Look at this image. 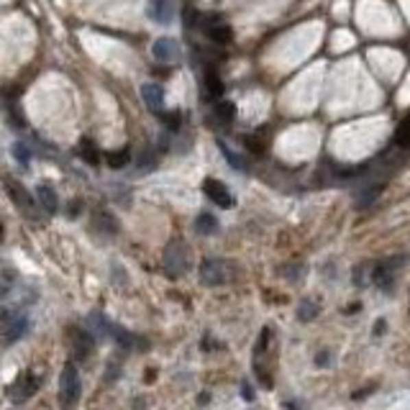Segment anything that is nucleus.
I'll return each mask as SVG.
<instances>
[{"mask_svg": "<svg viewBox=\"0 0 410 410\" xmlns=\"http://www.w3.org/2000/svg\"><path fill=\"white\" fill-rule=\"evenodd\" d=\"M39 385H41V380L34 374V372H21L19 377H16V382L8 387V395H10V400L16 402H26V400H31L34 395H36V390H39Z\"/></svg>", "mask_w": 410, "mask_h": 410, "instance_id": "obj_1", "label": "nucleus"}, {"mask_svg": "<svg viewBox=\"0 0 410 410\" xmlns=\"http://www.w3.org/2000/svg\"><path fill=\"white\" fill-rule=\"evenodd\" d=\"M80 374H77V367L69 361L67 367L62 370V377H59V400L64 402V405H75L80 398Z\"/></svg>", "mask_w": 410, "mask_h": 410, "instance_id": "obj_2", "label": "nucleus"}, {"mask_svg": "<svg viewBox=\"0 0 410 410\" xmlns=\"http://www.w3.org/2000/svg\"><path fill=\"white\" fill-rule=\"evenodd\" d=\"M165 269L169 277H180L187 269V249L180 241H172L165 249Z\"/></svg>", "mask_w": 410, "mask_h": 410, "instance_id": "obj_3", "label": "nucleus"}, {"mask_svg": "<svg viewBox=\"0 0 410 410\" xmlns=\"http://www.w3.org/2000/svg\"><path fill=\"white\" fill-rule=\"evenodd\" d=\"M203 193H205V197H208L213 205H218V208H234L236 205V197L231 195V190H228L221 180H205Z\"/></svg>", "mask_w": 410, "mask_h": 410, "instance_id": "obj_4", "label": "nucleus"}, {"mask_svg": "<svg viewBox=\"0 0 410 410\" xmlns=\"http://www.w3.org/2000/svg\"><path fill=\"white\" fill-rule=\"evenodd\" d=\"M200 280L205 285H224L228 280V267L221 259H205L200 264Z\"/></svg>", "mask_w": 410, "mask_h": 410, "instance_id": "obj_5", "label": "nucleus"}, {"mask_svg": "<svg viewBox=\"0 0 410 410\" xmlns=\"http://www.w3.org/2000/svg\"><path fill=\"white\" fill-rule=\"evenodd\" d=\"M5 187H8L10 197H13V203L19 205V208H23V210H31V208H34V200H31L29 190L21 185V182H16L13 177H5Z\"/></svg>", "mask_w": 410, "mask_h": 410, "instance_id": "obj_6", "label": "nucleus"}, {"mask_svg": "<svg viewBox=\"0 0 410 410\" xmlns=\"http://www.w3.org/2000/svg\"><path fill=\"white\" fill-rule=\"evenodd\" d=\"M152 51H154V57L159 59V62H175L177 57H180V47H177L175 39H156L154 47H152Z\"/></svg>", "mask_w": 410, "mask_h": 410, "instance_id": "obj_7", "label": "nucleus"}, {"mask_svg": "<svg viewBox=\"0 0 410 410\" xmlns=\"http://www.w3.org/2000/svg\"><path fill=\"white\" fill-rule=\"evenodd\" d=\"M141 98H144V103L152 110H159V108L165 106V90H162V85H156V82H147V85H141Z\"/></svg>", "mask_w": 410, "mask_h": 410, "instance_id": "obj_8", "label": "nucleus"}, {"mask_svg": "<svg viewBox=\"0 0 410 410\" xmlns=\"http://www.w3.org/2000/svg\"><path fill=\"white\" fill-rule=\"evenodd\" d=\"M36 200H39V205L49 215H54L59 210V197H57V193H54V187H51V185H39V187H36Z\"/></svg>", "mask_w": 410, "mask_h": 410, "instance_id": "obj_9", "label": "nucleus"}, {"mask_svg": "<svg viewBox=\"0 0 410 410\" xmlns=\"http://www.w3.org/2000/svg\"><path fill=\"white\" fill-rule=\"evenodd\" d=\"M72 346H75V357H77V359H85V357H90V352H93V336H90L88 331L75 328V331H72Z\"/></svg>", "mask_w": 410, "mask_h": 410, "instance_id": "obj_10", "label": "nucleus"}, {"mask_svg": "<svg viewBox=\"0 0 410 410\" xmlns=\"http://www.w3.org/2000/svg\"><path fill=\"white\" fill-rule=\"evenodd\" d=\"M149 16L156 23H172V3L169 0H149Z\"/></svg>", "mask_w": 410, "mask_h": 410, "instance_id": "obj_11", "label": "nucleus"}, {"mask_svg": "<svg viewBox=\"0 0 410 410\" xmlns=\"http://www.w3.org/2000/svg\"><path fill=\"white\" fill-rule=\"evenodd\" d=\"M29 331V318L26 315H13L5 328V341H19L21 336H26Z\"/></svg>", "mask_w": 410, "mask_h": 410, "instance_id": "obj_12", "label": "nucleus"}, {"mask_svg": "<svg viewBox=\"0 0 410 410\" xmlns=\"http://www.w3.org/2000/svg\"><path fill=\"white\" fill-rule=\"evenodd\" d=\"M372 280L380 285L382 290H390V285H392V267L387 262L377 264V267H374V272H372Z\"/></svg>", "mask_w": 410, "mask_h": 410, "instance_id": "obj_13", "label": "nucleus"}, {"mask_svg": "<svg viewBox=\"0 0 410 410\" xmlns=\"http://www.w3.org/2000/svg\"><path fill=\"white\" fill-rule=\"evenodd\" d=\"M77 154L88 162V165H93V167H98V162H100V154H98V149H95V144L90 141V138H82L80 141V147H77Z\"/></svg>", "mask_w": 410, "mask_h": 410, "instance_id": "obj_14", "label": "nucleus"}, {"mask_svg": "<svg viewBox=\"0 0 410 410\" xmlns=\"http://www.w3.org/2000/svg\"><path fill=\"white\" fill-rule=\"evenodd\" d=\"M208 36H210L215 44H231V41H234V29L218 23V26H210V29H208Z\"/></svg>", "mask_w": 410, "mask_h": 410, "instance_id": "obj_15", "label": "nucleus"}, {"mask_svg": "<svg viewBox=\"0 0 410 410\" xmlns=\"http://www.w3.org/2000/svg\"><path fill=\"white\" fill-rule=\"evenodd\" d=\"M128 159H131V152H128V149H116V152H108V154H106L108 167H113V169H121V167H126Z\"/></svg>", "mask_w": 410, "mask_h": 410, "instance_id": "obj_16", "label": "nucleus"}, {"mask_svg": "<svg viewBox=\"0 0 410 410\" xmlns=\"http://www.w3.org/2000/svg\"><path fill=\"white\" fill-rule=\"evenodd\" d=\"M395 147H400V149H408L410 147V116L402 121L400 126H398V131H395Z\"/></svg>", "mask_w": 410, "mask_h": 410, "instance_id": "obj_17", "label": "nucleus"}, {"mask_svg": "<svg viewBox=\"0 0 410 410\" xmlns=\"http://www.w3.org/2000/svg\"><path fill=\"white\" fill-rule=\"evenodd\" d=\"M195 226H197V234H215L218 231V221H215L213 215L210 213H203V215H197V221H195Z\"/></svg>", "mask_w": 410, "mask_h": 410, "instance_id": "obj_18", "label": "nucleus"}, {"mask_svg": "<svg viewBox=\"0 0 410 410\" xmlns=\"http://www.w3.org/2000/svg\"><path fill=\"white\" fill-rule=\"evenodd\" d=\"M205 85H208V93H210L213 98H221V95H224V82H221V77L215 75L213 69H208V75H205Z\"/></svg>", "mask_w": 410, "mask_h": 410, "instance_id": "obj_19", "label": "nucleus"}, {"mask_svg": "<svg viewBox=\"0 0 410 410\" xmlns=\"http://www.w3.org/2000/svg\"><path fill=\"white\" fill-rule=\"evenodd\" d=\"M315 315H318V305L313 303V300H303V303H300V308H298V318L308 323V321H313Z\"/></svg>", "mask_w": 410, "mask_h": 410, "instance_id": "obj_20", "label": "nucleus"}, {"mask_svg": "<svg viewBox=\"0 0 410 410\" xmlns=\"http://www.w3.org/2000/svg\"><path fill=\"white\" fill-rule=\"evenodd\" d=\"M13 159H16L19 165L29 167V162H31L29 147H26V144H21V141H16V144H13Z\"/></svg>", "mask_w": 410, "mask_h": 410, "instance_id": "obj_21", "label": "nucleus"}, {"mask_svg": "<svg viewBox=\"0 0 410 410\" xmlns=\"http://www.w3.org/2000/svg\"><path fill=\"white\" fill-rule=\"evenodd\" d=\"M215 110H218V116L224 118L226 123H231V121L236 118V106L234 103H228V100H221V103L215 106Z\"/></svg>", "mask_w": 410, "mask_h": 410, "instance_id": "obj_22", "label": "nucleus"}, {"mask_svg": "<svg viewBox=\"0 0 410 410\" xmlns=\"http://www.w3.org/2000/svg\"><path fill=\"white\" fill-rule=\"evenodd\" d=\"M269 339H272V328H264L262 336H259V341H256V357H262V354L267 352V343H269Z\"/></svg>", "mask_w": 410, "mask_h": 410, "instance_id": "obj_23", "label": "nucleus"}, {"mask_svg": "<svg viewBox=\"0 0 410 410\" xmlns=\"http://www.w3.org/2000/svg\"><path fill=\"white\" fill-rule=\"evenodd\" d=\"M221 152H224L226 159H228V162L234 165V169H239V172H244V169H246L244 162H241V159H239V156H236L234 152H228V147H226V144H221Z\"/></svg>", "mask_w": 410, "mask_h": 410, "instance_id": "obj_24", "label": "nucleus"}, {"mask_svg": "<svg viewBox=\"0 0 410 410\" xmlns=\"http://www.w3.org/2000/svg\"><path fill=\"white\" fill-rule=\"evenodd\" d=\"M246 149H254L256 154H262V152H264L262 141H259V138H254V136H246Z\"/></svg>", "mask_w": 410, "mask_h": 410, "instance_id": "obj_25", "label": "nucleus"}, {"mask_svg": "<svg viewBox=\"0 0 410 410\" xmlns=\"http://www.w3.org/2000/svg\"><path fill=\"white\" fill-rule=\"evenodd\" d=\"M177 118H180V113H169V116H165V121H167V126H172V128H177Z\"/></svg>", "mask_w": 410, "mask_h": 410, "instance_id": "obj_26", "label": "nucleus"}, {"mask_svg": "<svg viewBox=\"0 0 410 410\" xmlns=\"http://www.w3.org/2000/svg\"><path fill=\"white\" fill-rule=\"evenodd\" d=\"M326 361H328V354H326V352L318 354V364H326Z\"/></svg>", "mask_w": 410, "mask_h": 410, "instance_id": "obj_27", "label": "nucleus"}, {"mask_svg": "<svg viewBox=\"0 0 410 410\" xmlns=\"http://www.w3.org/2000/svg\"><path fill=\"white\" fill-rule=\"evenodd\" d=\"M374 331H377V333L385 331V321H377V328H374Z\"/></svg>", "mask_w": 410, "mask_h": 410, "instance_id": "obj_28", "label": "nucleus"}, {"mask_svg": "<svg viewBox=\"0 0 410 410\" xmlns=\"http://www.w3.org/2000/svg\"><path fill=\"white\" fill-rule=\"evenodd\" d=\"M0 241H3V224H0Z\"/></svg>", "mask_w": 410, "mask_h": 410, "instance_id": "obj_29", "label": "nucleus"}]
</instances>
